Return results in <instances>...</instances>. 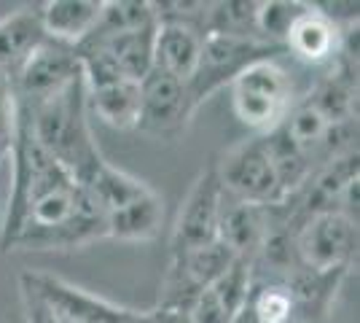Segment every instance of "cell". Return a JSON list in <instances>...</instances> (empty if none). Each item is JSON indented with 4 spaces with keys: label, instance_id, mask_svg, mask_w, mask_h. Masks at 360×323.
Returning <instances> with one entry per match:
<instances>
[{
    "label": "cell",
    "instance_id": "cell-24",
    "mask_svg": "<svg viewBox=\"0 0 360 323\" xmlns=\"http://www.w3.org/2000/svg\"><path fill=\"white\" fill-rule=\"evenodd\" d=\"M19 296H22V310H25L27 323H62L60 312L51 308L49 299H44L25 277H19Z\"/></svg>",
    "mask_w": 360,
    "mask_h": 323
},
{
    "label": "cell",
    "instance_id": "cell-18",
    "mask_svg": "<svg viewBox=\"0 0 360 323\" xmlns=\"http://www.w3.org/2000/svg\"><path fill=\"white\" fill-rule=\"evenodd\" d=\"M44 27L38 11H14L0 19V73L14 76L19 65L30 57V51L44 41Z\"/></svg>",
    "mask_w": 360,
    "mask_h": 323
},
{
    "label": "cell",
    "instance_id": "cell-22",
    "mask_svg": "<svg viewBox=\"0 0 360 323\" xmlns=\"http://www.w3.org/2000/svg\"><path fill=\"white\" fill-rule=\"evenodd\" d=\"M250 323H290L296 305L288 286H266L248 302Z\"/></svg>",
    "mask_w": 360,
    "mask_h": 323
},
{
    "label": "cell",
    "instance_id": "cell-17",
    "mask_svg": "<svg viewBox=\"0 0 360 323\" xmlns=\"http://www.w3.org/2000/svg\"><path fill=\"white\" fill-rule=\"evenodd\" d=\"M162 218H165L162 197L150 191L143 200L105 215V237L121 243H146L159 234Z\"/></svg>",
    "mask_w": 360,
    "mask_h": 323
},
{
    "label": "cell",
    "instance_id": "cell-3",
    "mask_svg": "<svg viewBox=\"0 0 360 323\" xmlns=\"http://www.w3.org/2000/svg\"><path fill=\"white\" fill-rule=\"evenodd\" d=\"M293 87L274 60H258L231 81V106L242 124L266 135L277 129L290 110Z\"/></svg>",
    "mask_w": 360,
    "mask_h": 323
},
{
    "label": "cell",
    "instance_id": "cell-5",
    "mask_svg": "<svg viewBox=\"0 0 360 323\" xmlns=\"http://www.w3.org/2000/svg\"><path fill=\"white\" fill-rule=\"evenodd\" d=\"M304 270L312 272H345L358 253V221L342 210H323L304 221L296 237Z\"/></svg>",
    "mask_w": 360,
    "mask_h": 323
},
{
    "label": "cell",
    "instance_id": "cell-9",
    "mask_svg": "<svg viewBox=\"0 0 360 323\" xmlns=\"http://www.w3.org/2000/svg\"><path fill=\"white\" fill-rule=\"evenodd\" d=\"M11 78V87L19 100L25 103H41L49 94L60 92L70 81L81 78V65L75 57V49L60 41L44 38L30 51V57L19 65Z\"/></svg>",
    "mask_w": 360,
    "mask_h": 323
},
{
    "label": "cell",
    "instance_id": "cell-25",
    "mask_svg": "<svg viewBox=\"0 0 360 323\" xmlns=\"http://www.w3.org/2000/svg\"><path fill=\"white\" fill-rule=\"evenodd\" d=\"M6 159H8V154H0V167L6 165Z\"/></svg>",
    "mask_w": 360,
    "mask_h": 323
},
{
    "label": "cell",
    "instance_id": "cell-14",
    "mask_svg": "<svg viewBox=\"0 0 360 323\" xmlns=\"http://www.w3.org/2000/svg\"><path fill=\"white\" fill-rule=\"evenodd\" d=\"M81 189L86 191V197L94 202V208L103 215L113 213V210H121V208L143 200L146 194L153 191L148 184H143L140 178L124 172V170H119L116 165H110L108 159H103V162L81 181Z\"/></svg>",
    "mask_w": 360,
    "mask_h": 323
},
{
    "label": "cell",
    "instance_id": "cell-20",
    "mask_svg": "<svg viewBox=\"0 0 360 323\" xmlns=\"http://www.w3.org/2000/svg\"><path fill=\"white\" fill-rule=\"evenodd\" d=\"M255 11H258V3H253V0L210 3L205 32H221V35L261 41L258 38V27H255Z\"/></svg>",
    "mask_w": 360,
    "mask_h": 323
},
{
    "label": "cell",
    "instance_id": "cell-10",
    "mask_svg": "<svg viewBox=\"0 0 360 323\" xmlns=\"http://www.w3.org/2000/svg\"><path fill=\"white\" fill-rule=\"evenodd\" d=\"M271 232V208L253 205L224 194L221 215H218V240L237 259L253 262V256L264 248Z\"/></svg>",
    "mask_w": 360,
    "mask_h": 323
},
{
    "label": "cell",
    "instance_id": "cell-1",
    "mask_svg": "<svg viewBox=\"0 0 360 323\" xmlns=\"http://www.w3.org/2000/svg\"><path fill=\"white\" fill-rule=\"evenodd\" d=\"M30 124L38 146L54 162H60L78 184L105 159L91 138L84 78H75L60 92L32 103Z\"/></svg>",
    "mask_w": 360,
    "mask_h": 323
},
{
    "label": "cell",
    "instance_id": "cell-15",
    "mask_svg": "<svg viewBox=\"0 0 360 323\" xmlns=\"http://www.w3.org/2000/svg\"><path fill=\"white\" fill-rule=\"evenodd\" d=\"M86 108L110 129L129 132L140 122V84L116 81L100 89H86Z\"/></svg>",
    "mask_w": 360,
    "mask_h": 323
},
{
    "label": "cell",
    "instance_id": "cell-12",
    "mask_svg": "<svg viewBox=\"0 0 360 323\" xmlns=\"http://www.w3.org/2000/svg\"><path fill=\"white\" fill-rule=\"evenodd\" d=\"M342 27L328 22L309 3L307 11L293 22L283 46L309 65H323L333 57H342Z\"/></svg>",
    "mask_w": 360,
    "mask_h": 323
},
{
    "label": "cell",
    "instance_id": "cell-7",
    "mask_svg": "<svg viewBox=\"0 0 360 323\" xmlns=\"http://www.w3.org/2000/svg\"><path fill=\"white\" fill-rule=\"evenodd\" d=\"M194 116V106L188 100V89L178 78L167 76L150 68V73L140 81V122L137 129L153 140L175 143L186 132L188 119Z\"/></svg>",
    "mask_w": 360,
    "mask_h": 323
},
{
    "label": "cell",
    "instance_id": "cell-11",
    "mask_svg": "<svg viewBox=\"0 0 360 323\" xmlns=\"http://www.w3.org/2000/svg\"><path fill=\"white\" fill-rule=\"evenodd\" d=\"M202 38L205 32L196 27L178 22H159L153 35V68L188 84L199 65Z\"/></svg>",
    "mask_w": 360,
    "mask_h": 323
},
{
    "label": "cell",
    "instance_id": "cell-8",
    "mask_svg": "<svg viewBox=\"0 0 360 323\" xmlns=\"http://www.w3.org/2000/svg\"><path fill=\"white\" fill-rule=\"evenodd\" d=\"M221 197H224V189L212 165L205 172H199L191 191L180 205L178 221L172 229V256H183V253L218 243Z\"/></svg>",
    "mask_w": 360,
    "mask_h": 323
},
{
    "label": "cell",
    "instance_id": "cell-2",
    "mask_svg": "<svg viewBox=\"0 0 360 323\" xmlns=\"http://www.w3.org/2000/svg\"><path fill=\"white\" fill-rule=\"evenodd\" d=\"M277 51H283V46H274L266 41L205 32L199 65H196L191 81L186 84L194 110L205 100H210V94H215L224 87H231V81L240 76L245 68H250L258 60H274Z\"/></svg>",
    "mask_w": 360,
    "mask_h": 323
},
{
    "label": "cell",
    "instance_id": "cell-4",
    "mask_svg": "<svg viewBox=\"0 0 360 323\" xmlns=\"http://www.w3.org/2000/svg\"><path fill=\"white\" fill-rule=\"evenodd\" d=\"M25 280L49 305L60 312L62 318L73 323H162L156 310H129L113 305L97 293L78 289L73 283H65L62 277L49 272H25Z\"/></svg>",
    "mask_w": 360,
    "mask_h": 323
},
{
    "label": "cell",
    "instance_id": "cell-6",
    "mask_svg": "<svg viewBox=\"0 0 360 323\" xmlns=\"http://www.w3.org/2000/svg\"><path fill=\"white\" fill-rule=\"evenodd\" d=\"M215 172H218L224 194L234 197V200L269 205V208H274L283 200L277 172H274L269 151L261 138L231 148L224 156V162L215 165Z\"/></svg>",
    "mask_w": 360,
    "mask_h": 323
},
{
    "label": "cell",
    "instance_id": "cell-26",
    "mask_svg": "<svg viewBox=\"0 0 360 323\" xmlns=\"http://www.w3.org/2000/svg\"><path fill=\"white\" fill-rule=\"evenodd\" d=\"M60 318H62V315H60ZM62 323H73V321H68V318H62Z\"/></svg>",
    "mask_w": 360,
    "mask_h": 323
},
{
    "label": "cell",
    "instance_id": "cell-19",
    "mask_svg": "<svg viewBox=\"0 0 360 323\" xmlns=\"http://www.w3.org/2000/svg\"><path fill=\"white\" fill-rule=\"evenodd\" d=\"M159 25L153 6L146 0H110L103 3L100 19L89 32V38H108V35H121V32L146 30Z\"/></svg>",
    "mask_w": 360,
    "mask_h": 323
},
{
    "label": "cell",
    "instance_id": "cell-13",
    "mask_svg": "<svg viewBox=\"0 0 360 323\" xmlns=\"http://www.w3.org/2000/svg\"><path fill=\"white\" fill-rule=\"evenodd\" d=\"M100 11H103L100 0H49L41 6L38 19L46 38L75 49L81 41L89 38V32L100 19Z\"/></svg>",
    "mask_w": 360,
    "mask_h": 323
},
{
    "label": "cell",
    "instance_id": "cell-21",
    "mask_svg": "<svg viewBox=\"0 0 360 323\" xmlns=\"http://www.w3.org/2000/svg\"><path fill=\"white\" fill-rule=\"evenodd\" d=\"M309 3H299V0H269V3H258L255 11V27H258V38L283 46L288 32L293 27V22L307 11ZM285 49V46H283Z\"/></svg>",
    "mask_w": 360,
    "mask_h": 323
},
{
    "label": "cell",
    "instance_id": "cell-16",
    "mask_svg": "<svg viewBox=\"0 0 360 323\" xmlns=\"http://www.w3.org/2000/svg\"><path fill=\"white\" fill-rule=\"evenodd\" d=\"M153 35H156V25L146 30L108 35V38H86L81 44H97L100 49H105L121 76L140 84L153 68Z\"/></svg>",
    "mask_w": 360,
    "mask_h": 323
},
{
    "label": "cell",
    "instance_id": "cell-23",
    "mask_svg": "<svg viewBox=\"0 0 360 323\" xmlns=\"http://www.w3.org/2000/svg\"><path fill=\"white\" fill-rule=\"evenodd\" d=\"M16 116H19V100H16V92L11 87V78L0 73V154L11 151Z\"/></svg>",
    "mask_w": 360,
    "mask_h": 323
}]
</instances>
